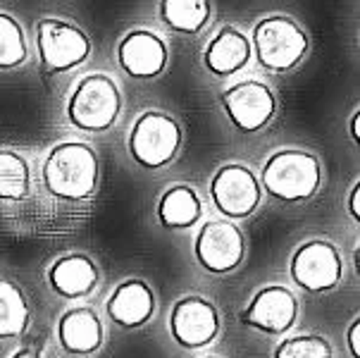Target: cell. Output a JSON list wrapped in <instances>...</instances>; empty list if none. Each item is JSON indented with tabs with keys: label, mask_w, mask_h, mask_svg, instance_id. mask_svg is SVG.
<instances>
[{
	"label": "cell",
	"mask_w": 360,
	"mask_h": 358,
	"mask_svg": "<svg viewBox=\"0 0 360 358\" xmlns=\"http://www.w3.org/2000/svg\"><path fill=\"white\" fill-rule=\"evenodd\" d=\"M101 270L96 260L86 253H67L53 260L46 270V284L55 296L65 301H77L89 296L98 287Z\"/></svg>",
	"instance_id": "obj_15"
},
{
	"label": "cell",
	"mask_w": 360,
	"mask_h": 358,
	"mask_svg": "<svg viewBox=\"0 0 360 358\" xmlns=\"http://www.w3.org/2000/svg\"><path fill=\"white\" fill-rule=\"evenodd\" d=\"M260 189L272 198L284 203H306L320 191L322 167L320 160L298 148L277 151L262 162L260 167Z\"/></svg>",
	"instance_id": "obj_3"
},
{
	"label": "cell",
	"mask_w": 360,
	"mask_h": 358,
	"mask_svg": "<svg viewBox=\"0 0 360 358\" xmlns=\"http://www.w3.org/2000/svg\"><path fill=\"white\" fill-rule=\"evenodd\" d=\"M29 323H32V308L20 284L0 280V342L22 337L29 330Z\"/></svg>",
	"instance_id": "obj_20"
},
{
	"label": "cell",
	"mask_w": 360,
	"mask_h": 358,
	"mask_svg": "<svg viewBox=\"0 0 360 358\" xmlns=\"http://www.w3.org/2000/svg\"><path fill=\"white\" fill-rule=\"evenodd\" d=\"M203 358H219V356H203Z\"/></svg>",
	"instance_id": "obj_28"
},
{
	"label": "cell",
	"mask_w": 360,
	"mask_h": 358,
	"mask_svg": "<svg viewBox=\"0 0 360 358\" xmlns=\"http://www.w3.org/2000/svg\"><path fill=\"white\" fill-rule=\"evenodd\" d=\"M10 358H41V354L36 349H32V347H24V349H20V351H15Z\"/></svg>",
	"instance_id": "obj_27"
},
{
	"label": "cell",
	"mask_w": 360,
	"mask_h": 358,
	"mask_svg": "<svg viewBox=\"0 0 360 358\" xmlns=\"http://www.w3.org/2000/svg\"><path fill=\"white\" fill-rule=\"evenodd\" d=\"M219 106L236 132L258 134L277 115V96L265 82L246 79L219 91Z\"/></svg>",
	"instance_id": "obj_7"
},
{
	"label": "cell",
	"mask_w": 360,
	"mask_h": 358,
	"mask_svg": "<svg viewBox=\"0 0 360 358\" xmlns=\"http://www.w3.org/2000/svg\"><path fill=\"white\" fill-rule=\"evenodd\" d=\"M36 53L48 75H65L91 58V41L77 24L46 17L36 24Z\"/></svg>",
	"instance_id": "obj_6"
},
{
	"label": "cell",
	"mask_w": 360,
	"mask_h": 358,
	"mask_svg": "<svg viewBox=\"0 0 360 358\" xmlns=\"http://www.w3.org/2000/svg\"><path fill=\"white\" fill-rule=\"evenodd\" d=\"M239 320L241 325L258 330L262 335L282 337L298 320V299L294 291L282 284H270L255 291L253 299L241 311Z\"/></svg>",
	"instance_id": "obj_12"
},
{
	"label": "cell",
	"mask_w": 360,
	"mask_h": 358,
	"mask_svg": "<svg viewBox=\"0 0 360 358\" xmlns=\"http://www.w3.org/2000/svg\"><path fill=\"white\" fill-rule=\"evenodd\" d=\"M158 17L172 32L193 36L207 27L212 5L207 0H162L158 3Z\"/></svg>",
	"instance_id": "obj_19"
},
{
	"label": "cell",
	"mask_w": 360,
	"mask_h": 358,
	"mask_svg": "<svg viewBox=\"0 0 360 358\" xmlns=\"http://www.w3.org/2000/svg\"><path fill=\"white\" fill-rule=\"evenodd\" d=\"M32 191V170L15 151H0V201H22Z\"/></svg>",
	"instance_id": "obj_21"
},
{
	"label": "cell",
	"mask_w": 360,
	"mask_h": 358,
	"mask_svg": "<svg viewBox=\"0 0 360 358\" xmlns=\"http://www.w3.org/2000/svg\"><path fill=\"white\" fill-rule=\"evenodd\" d=\"M155 213L160 227L169 229V232H181V229H191L200 222L203 201L193 186L174 184L162 191Z\"/></svg>",
	"instance_id": "obj_18"
},
{
	"label": "cell",
	"mask_w": 360,
	"mask_h": 358,
	"mask_svg": "<svg viewBox=\"0 0 360 358\" xmlns=\"http://www.w3.org/2000/svg\"><path fill=\"white\" fill-rule=\"evenodd\" d=\"M291 280L308 294H327L344 280V260L339 248L327 239H308L291 253Z\"/></svg>",
	"instance_id": "obj_8"
},
{
	"label": "cell",
	"mask_w": 360,
	"mask_h": 358,
	"mask_svg": "<svg viewBox=\"0 0 360 358\" xmlns=\"http://www.w3.org/2000/svg\"><path fill=\"white\" fill-rule=\"evenodd\" d=\"M169 337L176 347L186 351H200L210 347L219 335V311L205 296L186 294L174 301L169 311Z\"/></svg>",
	"instance_id": "obj_11"
},
{
	"label": "cell",
	"mask_w": 360,
	"mask_h": 358,
	"mask_svg": "<svg viewBox=\"0 0 360 358\" xmlns=\"http://www.w3.org/2000/svg\"><path fill=\"white\" fill-rule=\"evenodd\" d=\"M193 256L207 275L222 277L234 272L246 256V239L239 224L229 220L203 222L193 241Z\"/></svg>",
	"instance_id": "obj_10"
},
{
	"label": "cell",
	"mask_w": 360,
	"mask_h": 358,
	"mask_svg": "<svg viewBox=\"0 0 360 358\" xmlns=\"http://www.w3.org/2000/svg\"><path fill=\"white\" fill-rule=\"evenodd\" d=\"M181 124L172 115L160 110H146L134 120L129 136H127V151L131 160L143 170H162L179 155Z\"/></svg>",
	"instance_id": "obj_5"
},
{
	"label": "cell",
	"mask_w": 360,
	"mask_h": 358,
	"mask_svg": "<svg viewBox=\"0 0 360 358\" xmlns=\"http://www.w3.org/2000/svg\"><path fill=\"white\" fill-rule=\"evenodd\" d=\"M349 213L353 220H360V184H353L349 193Z\"/></svg>",
	"instance_id": "obj_25"
},
{
	"label": "cell",
	"mask_w": 360,
	"mask_h": 358,
	"mask_svg": "<svg viewBox=\"0 0 360 358\" xmlns=\"http://www.w3.org/2000/svg\"><path fill=\"white\" fill-rule=\"evenodd\" d=\"M346 344H349L351 356L360 358V320L358 318L349 325V332H346Z\"/></svg>",
	"instance_id": "obj_24"
},
{
	"label": "cell",
	"mask_w": 360,
	"mask_h": 358,
	"mask_svg": "<svg viewBox=\"0 0 360 358\" xmlns=\"http://www.w3.org/2000/svg\"><path fill=\"white\" fill-rule=\"evenodd\" d=\"M167 44L150 29H131L117 44V63L131 79H155L167 68Z\"/></svg>",
	"instance_id": "obj_13"
},
{
	"label": "cell",
	"mask_w": 360,
	"mask_h": 358,
	"mask_svg": "<svg viewBox=\"0 0 360 358\" xmlns=\"http://www.w3.org/2000/svg\"><path fill=\"white\" fill-rule=\"evenodd\" d=\"M58 342L67 354L94 356L105 344V327L101 315L89 306L70 308L58 320Z\"/></svg>",
	"instance_id": "obj_16"
},
{
	"label": "cell",
	"mask_w": 360,
	"mask_h": 358,
	"mask_svg": "<svg viewBox=\"0 0 360 358\" xmlns=\"http://www.w3.org/2000/svg\"><path fill=\"white\" fill-rule=\"evenodd\" d=\"M105 313L122 330H139L148 325L155 315V294L141 277H129L120 282L108 296Z\"/></svg>",
	"instance_id": "obj_14"
},
{
	"label": "cell",
	"mask_w": 360,
	"mask_h": 358,
	"mask_svg": "<svg viewBox=\"0 0 360 358\" xmlns=\"http://www.w3.org/2000/svg\"><path fill=\"white\" fill-rule=\"evenodd\" d=\"M210 198L227 220H246L260 208L262 189L258 177L243 162H227L210 177Z\"/></svg>",
	"instance_id": "obj_9"
},
{
	"label": "cell",
	"mask_w": 360,
	"mask_h": 358,
	"mask_svg": "<svg viewBox=\"0 0 360 358\" xmlns=\"http://www.w3.org/2000/svg\"><path fill=\"white\" fill-rule=\"evenodd\" d=\"M41 174L51 196L60 201H86L98 189L101 160L89 143L63 141L48 151Z\"/></svg>",
	"instance_id": "obj_1"
},
{
	"label": "cell",
	"mask_w": 360,
	"mask_h": 358,
	"mask_svg": "<svg viewBox=\"0 0 360 358\" xmlns=\"http://www.w3.org/2000/svg\"><path fill=\"white\" fill-rule=\"evenodd\" d=\"M251 53L262 70L284 75L298 68L310 51L308 34L296 20L286 15H270L255 22L251 39Z\"/></svg>",
	"instance_id": "obj_4"
},
{
	"label": "cell",
	"mask_w": 360,
	"mask_h": 358,
	"mask_svg": "<svg viewBox=\"0 0 360 358\" xmlns=\"http://www.w3.org/2000/svg\"><path fill=\"white\" fill-rule=\"evenodd\" d=\"M272 358H334V351L320 335H291L274 347Z\"/></svg>",
	"instance_id": "obj_23"
},
{
	"label": "cell",
	"mask_w": 360,
	"mask_h": 358,
	"mask_svg": "<svg viewBox=\"0 0 360 358\" xmlns=\"http://www.w3.org/2000/svg\"><path fill=\"white\" fill-rule=\"evenodd\" d=\"M251 41L248 36L239 32L236 27H222L219 32L207 41L203 51V68L210 72L212 77H231L241 72L251 63Z\"/></svg>",
	"instance_id": "obj_17"
},
{
	"label": "cell",
	"mask_w": 360,
	"mask_h": 358,
	"mask_svg": "<svg viewBox=\"0 0 360 358\" xmlns=\"http://www.w3.org/2000/svg\"><path fill=\"white\" fill-rule=\"evenodd\" d=\"M122 106V91L108 75H86L72 87L65 101V117L75 129L86 134H103L117 124Z\"/></svg>",
	"instance_id": "obj_2"
},
{
	"label": "cell",
	"mask_w": 360,
	"mask_h": 358,
	"mask_svg": "<svg viewBox=\"0 0 360 358\" xmlns=\"http://www.w3.org/2000/svg\"><path fill=\"white\" fill-rule=\"evenodd\" d=\"M29 46L22 24L8 12H0V70H15L27 63Z\"/></svg>",
	"instance_id": "obj_22"
},
{
	"label": "cell",
	"mask_w": 360,
	"mask_h": 358,
	"mask_svg": "<svg viewBox=\"0 0 360 358\" xmlns=\"http://www.w3.org/2000/svg\"><path fill=\"white\" fill-rule=\"evenodd\" d=\"M351 136H353V141H360V110L353 113V117H351Z\"/></svg>",
	"instance_id": "obj_26"
}]
</instances>
